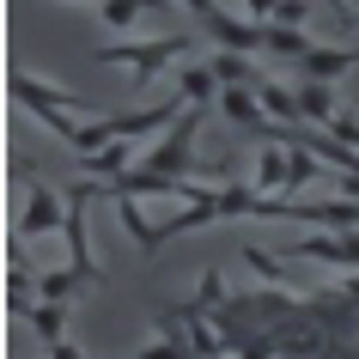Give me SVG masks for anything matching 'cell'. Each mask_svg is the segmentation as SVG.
Masks as SVG:
<instances>
[{"mask_svg":"<svg viewBox=\"0 0 359 359\" xmlns=\"http://www.w3.org/2000/svg\"><path fill=\"white\" fill-rule=\"evenodd\" d=\"M49 226H55V195L37 189L31 195V213H25V238H37V231H49Z\"/></svg>","mask_w":359,"mask_h":359,"instance_id":"cell-1","label":"cell"},{"mask_svg":"<svg viewBox=\"0 0 359 359\" xmlns=\"http://www.w3.org/2000/svg\"><path fill=\"white\" fill-rule=\"evenodd\" d=\"M37 329H43V335H49V341L61 335V311H55V304H43V311H37Z\"/></svg>","mask_w":359,"mask_h":359,"instance_id":"cell-2","label":"cell"},{"mask_svg":"<svg viewBox=\"0 0 359 359\" xmlns=\"http://www.w3.org/2000/svg\"><path fill=\"white\" fill-rule=\"evenodd\" d=\"M147 359H183V347H152Z\"/></svg>","mask_w":359,"mask_h":359,"instance_id":"cell-3","label":"cell"}]
</instances>
